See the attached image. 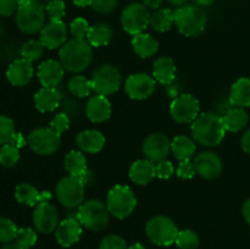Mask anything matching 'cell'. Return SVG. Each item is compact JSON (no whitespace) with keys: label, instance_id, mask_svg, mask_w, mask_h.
Returning <instances> with one entry per match:
<instances>
[{"label":"cell","instance_id":"obj_1","mask_svg":"<svg viewBox=\"0 0 250 249\" xmlns=\"http://www.w3.org/2000/svg\"><path fill=\"white\" fill-rule=\"evenodd\" d=\"M190 129L193 139L204 146L219 145L226 133L222 117L214 112L199 115L192 124Z\"/></svg>","mask_w":250,"mask_h":249},{"label":"cell","instance_id":"obj_2","mask_svg":"<svg viewBox=\"0 0 250 249\" xmlns=\"http://www.w3.org/2000/svg\"><path fill=\"white\" fill-rule=\"evenodd\" d=\"M60 62L68 72L84 71L93 60L92 45L85 39L73 38L66 42L60 49Z\"/></svg>","mask_w":250,"mask_h":249},{"label":"cell","instance_id":"obj_3","mask_svg":"<svg viewBox=\"0 0 250 249\" xmlns=\"http://www.w3.org/2000/svg\"><path fill=\"white\" fill-rule=\"evenodd\" d=\"M175 24L178 31L187 37H198L207 27V14L197 4H185L176 9Z\"/></svg>","mask_w":250,"mask_h":249},{"label":"cell","instance_id":"obj_4","mask_svg":"<svg viewBox=\"0 0 250 249\" xmlns=\"http://www.w3.org/2000/svg\"><path fill=\"white\" fill-rule=\"evenodd\" d=\"M45 7L38 1L20 0L16 11V24L20 31L33 34L42 31L45 26Z\"/></svg>","mask_w":250,"mask_h":249},{"label":"cell","instance_id":"obj_5","mask_svg":"<svg viewBox=\"0 0 250 249\" xmlns=\"http://www.w3.org/2000/svg\"><path fill=\"white\" fill-rule=\"evenodd\" d=\"M106 207L112 216L124 220L134 211L137 207V198L128 186L117 185L107 193Z\"/></svg>","mask_w":250,"mask_h":249},{"label":"cell","instance_id":"obj_6","mask_svg":"<svg viewBox=\"0 0 250 249\" xmlns=\"http://www.w3.org/2000/svg\"><path fill=\"white\" fill-rule=\"evenodd\" d=\"M110 212L106 204L98 199L83 202L78 208L77 220L82 226L92 231H102L109 224Z\"/></svg>","mask_w":250,"mask_h":249},{"label":"cell","instance_id":"obj_7","mask_svg":"<svg viewBox=\"0 0 250 249\" xmlns=\"http://www.w3.org/2000/svg\"><path fill=\"white\" fill-rule=\"evenodd\" d=\"M84 178L68 175L61 178L56 186L59 202L68 209L80 208L84 202Z\"/></svg>","mask_w":250,"mask_h":249},{"label":"cell","instance_id":"obj_8","mask_svg":"<svg viewBox=\"0 0 250 249\" xmlns=\"http://www.w3.org/2000/svg\"><path fill=\"white\" fill-rule=\"evenodd\" d=\"M175 222L167 216L158 215L151 217L146 226V233L151 243L160 247H167L175 243L178 234Z\"/></svg>","mask_w":250,"mask_h":249},{"label":"cell","instance_id":"obj_9","mask_svg":"<svg viewBox=\"0 0 250 249\" xmlns=\"http://www.w3.org/2000/svg\"><path fill=\"white\" fill-rule=\"evenodd\" d=\"M93 92L98 95H111L119 90L121 85V73L115 66L105 63L94 71L92 77Z\"/></svg>","mask_w":250,"mask_h":249},{"label":"cell","instance_id":"obj_10","mask_svg":"<svg viewBox=\"0 0 250 249\" xmlns=\"http://www.w3.org/2000/svg\"><path fill=\"white\" fill-rule=\"evenodd\" d=\"M121 24L127 33L137 36L146 31L150 24V14L144 4L132 2L122 11Z\"/></svg>","mask_w":250,"mask_h":249},{"label":"cell","instance_id":"obj_11","mask_svg":"<svg viewBox=\"0 0 250 249\" xmlns=\"http://www.w3.org/2000/svg\"><path fill=\"white\" fill-rule=\"evenodd\" d=\"M200 105L192 94H181L171 103L170 112L178 124H193L199 116Z\"/></svg>","mask_w":250,"mask_h":249},{"label":"cell","instance_id":"obj_12","mask_svg":"<svg viewBox=\"0 0 250 249\" xmlns=\"http://www.w3.org/2000/svg\"><path fill=\"white\" fill-rule=\"evenodd\" d=\"M60 134L55 133L50 127L37 128L28 136L29 148L39 155H51L60 148Z\"/></svg>","mask_w":250,"mask_h":249},{"label":"cell","instance_id":"obj_13","mask_svg":"<svg viewBox=\"0 0 250 249\" xmlns=\"http://www.w3.org/2000/svg\"><path fill=\"white\" fill-rule=\"evenodd\" d=\"M59 214L56 208L48 202L39 203L33 211V225L41 233L48 234L55 232L59 226Z\"/></svg>","mask_w":250,"mask_h":249},{"label":"cell","instance_id":"obj_14","mask_svg":"<svg viewBox=\"0 0 250 249\" xmlns=\"http://www.w3.org/2000/svg\"><path fill=\"white\" fill-rule=\"evenodd\" d=\"M155 78L146 73H136L131 75L126 80L125 89L129 98L136 100H143L151 97L155 92Z\"/></svg>","mask_w":250,"mask_h":249},{"label":"cell","instance_id":"obj_15","mask_svg":"<svg viewBox=\"0 0 250 249\" xmlns=\"http://www.w3.org/2000/svg\"><path fill=\"white\" fill-rule=\"evenodd\" d=\"M171 150V142L163 133H153L143 143V153L151 163L165 160Z\"/></svg>","mask_w":250,"mask_h":249},{"label":"cell","instance_id":"obj_16","mask_svg":"<svg viewBox=\"0 0 250 249\" xmlns=\"http://www.w3.org/2000/svg\"><path fill=\"white\" fill-rule=\"evenodd\" d=\"M193 164L195 172L205 180H214L222 171L221 159L212 151H203L198 154Z\"/></svg>","mask_w":250,"mask_h":249},{"label":"cell","instance_id":"obj_17","mask_svg":"<svg viewBox=\"0 0 250 249\" xmlns=\"http://www.w3.org/2000/svg\"><path fill=\"white\" fill-rule=\"evenodd\" d=\"M41 42L45 48L53 49L62 46L67 42V27L62 21H50L41 31Z\"/></svg>","mask_w":250,"mask_h":249},{"label":"cell","instance_id":"obj_18","mask_svg":"<svg viewBox=\"0 0 250 249\" xmlns=\"http://www.w3.org/2000/svg\"><path fill=\"white\" fill-rule=\"evenodd\" d=\"M81 236H82V225L77 219L72 217L62 220L55 229L56 241L63 248H70L77 243Z\"/></svg>","mask_w":250,"mask_h":249},{"label":"cell","instance_id":"obj_19","mask_svg":"<svg viewBox=\"0 0 250 249\" xmlns=\"http://www.w3.org/2000/svg\"><path fill=\"white\" fill-rule=\"evenodd\" d=\"M33 66L26 59H17L14 62L10 63L6 71V78L12 85L22 87L31 82L33 77Z\"/></svg>","mask_w":250,"mask_h":249},{"label":"cell","instance_id":"obj_20","mask_svg":"<svg viewBox=\"0 0 250 249\" xmlns=\"http://www.w3.org/2000/svg\"><path fill=\"white\" fill-rule=\"evenodd\" d=\"M88 119L94 124H102L111 116V104L106 97L103 95H94L89 98L85 107Z\"/></svg>","mask_w":250,"mask_h":249},{"label":"cell","instance_id":"obj_21","mask_svg":"<svg viewBox=\"0 0 250 249\" xmlns=\"http://www.w3.org/2000/svg\"><path fill=\"white\" fill-rule=\"evenodd\" d=\"M63 70L60 61L46 60L38 67V78L43 87H55L63 77Z\"/></svg>","mask_w":250,"mask_h":249},{"label":"cell","instance_id":"obj_22","mask_svg":"<svg viewBox=\"0 0 250 249\" xmlns=\"http://www.w3.org/2000/svg\"><path fill=\"white\" fill-rule=\"evenodd\" d=\"M15 198L17 202L22 203L28 207H36L39 203L48 202L50 200L51 194L49 192H38L37 188L28 183H22L19 185L15 189Z\"/></svg>","mask_w":250,"mask_h":249},{"label":"cell","instance_id":"obj_23","mask_svg":"<svg viewBox=\"0 0 250 249\" xmlns=\"http://www.w3.org/2000/svg\"><path fill=\"white\" fill-rule=\"evenodd\" d=\"M156 176V166L150 160H137L129 168V178L137 185H148Z\"/></svg>","mask_w":250,"mask_h":249},{"label":"cell","instance_id":"obj_24","mask_svg":"<svg viewBox=\"0 0 250 249\" xmlns=\"http://www.w3.org/2000/svg\"><path fill=\"white\" fill-rule=\"evenodd\" d=\"M61 95L55 87H43L34 95V105L41 112L54 111L60 105Z\"/></svg>","mask_w":250,"mask_h":249},{"label":"cell","instance_id":"obj_25","mask_svg":"<svg viewBox=\"0 0 250 249\" xmlns=\"http://www.w3.org/2000/svg\"><path fill=\"white\" fill-rule=\"evenodd\" d=\"M76 142H77L81 150L89 154H97L104 148L105 137L103 136L102 132L87 129V131H83L78 134Z\"/></svg>","mask_w":250,"mask_h":249},{"label":"cell","instance_id":"obj_26","mask_svg":"<svg viewBox=\"0 0 250 249\" xmlns=\"http://www.w3.org/2000/svg\"><path fill=\"white\" fill-rule=\"evenodd\" d=\"M153 76L161 84H171L176 77V66L171 58L161 56L153 65Z\"/></svg>","mask_w":250,"mask_h":249},{"label":"cell","instance_id":"obj_27","mask_svg":"<svg viewBox=\"0 0 250 249\" xmlns=\"http://www.w3.org/2000/svg\"><path fill=\"white\" fill-rule=\"evenodd\" d=\"M229 103L236 107L250 106V78H239L229 92Z\"/></svg>","mask_w":250,"mask_h":249},{"label":"cell","instance_id":"obj_28","mask_svg":"<svg viewBox=\"0 0 250 249\" xmlns=\"http://www.w3.org/2000/svg\"><path fill=\"white\" fill-rule=\"evenodd\" d=\"M132 46H133V50L136 51L137 55H139L141 58H150L158 51L159 43L150 34L141 33L133 36Z\"/></svg>","mask_w":250,"mask_h":249},{"label":"cell","instance_id":"obj_29","mask_svg":"<svg viewBox=\"0 0 250 249\" xmlns=\"http://www.w3.org/2000/svg\"><path fill=\"white\" fill-rule=\"evenodd\" d=\"M222 121H224L226 131L238 132L247 126L249 117L242 107H233L224 115Z\"/></svg>","mask_w":250,"mask_h":249},{"label":"cell","instance_id":"obj_30","mask_svg":"<svg viewBox=\"0 0 250 249\" xmlns=\"http://www.w3.org/2000/svg\"><path fill=\"white\" fill-rule=\"evenodd\" d=\"M63 166L65 170L72 176L82 177L87 173V159L81 151L71 150L70 153H67L63 160Z\"/></svg>","mask_w":250,"mask_h":249},{"label":"cell","instance_id":"obj_31","mask_svg":"<svg viewBox=\"0 0 250 249\" xmlns=\"http://www.w3.org/2000/svg\"><path fill=\"white\" fill-rule=\"evenodd\" d=\"M112 39V29L106 23H97L92 26L88 32L87 41L92 46L99 48L105 46L110 43Z\"/></svg>","mask_w":250,"mask_h":249},{"label":"cell","instance_id":"obj_32","mask_svg":"<svg viewBox=\"0 0 250 249\" xmlns=\"http://www.w3.org/2000/svg\"><path fill=\"white\" fill-rule=\"evenodd\" d=\"M171 150L178 160H189L195 153L194 141L187 136L175 137L171 142Z\"/></svg>","mask_w":250,"mask_h":249},{"label":"cell","instance_id":"obj_33","mask_svg":"<svg viewBox=\"0 0 250 249\" xmlns=\"http://www.w3.org/2000/svg\"><path fill=\"white\" fill-rule=\"evenodd\" d=\"M175 23V12L171 9H159L150 16V26L154 31L167 32Z\"/></svg>","mask_w":250,"mask_h":249},{"label":"cell","instance_id":"obj_34","mask_svg":"<svg viewBox=\"0 0 250 249\" xmlns=\"http://www.w3.org/2000/svg\"><path fill=\"white\" fill-rule=\"evenodd\" d=\"M68 90L72 95L78 98H85L88 95H90V93L93 92L92 87V81L87 80L84 76H73L70 81H68Z\"/></svg>","mask_w":250,"mask_h":249},{"label":"cell","instance_id":"obj_35","mask_svg":"<svg viewBox=\"0 0 250 249\" xmlns=\"http://www.w3.org/2000/svg\"><path fill=\"white\" fill-rule=\"evenodd\" d=\"M44 48L45 46L41 41H28L21 46V56L29 62H33L43 56Z\"/></svg>","mask_w":250,"mask_h":249},{"label":"cell","instance_id":"obj_36","mask_svg":"<svg viewBox=\"0 0 250 249\" xmlns=\"http://www.w3.org/2000/svg\"><path fill=\"white\" fill-rule=\"evenodd\" d=\"M175 243L180 249H197L199 246V237L192 229H183L178 232Z\"/></svg>","mask_w":250,"mask_h":249},{"label":"cell","instance_id":"obj_37","mask_svg":"<svg viewBox=\"0 0 250 249\" xmlns=\"http://www.w3.org/2000/svg\"><path fill=\"white\" fill-rule=\"evenodd\" d=\"M20 160L19 148L12 144H4L0 148V165L5 167H12Z\"/></svg>","mask_w":250,"mask_h":249},{"label":"cell","instance_id":"obj_38","mask_svg":"<svg viewBox=\"0 0 250 249\" xmlns=\"http://www.w3.org/2000/svg\"><path fill=\"white\" fill-rule=\"evenodd\" d=\"M16 136L15 124L10 117L0 115V144H10Z\"/></svg>","mask_w":250,"mask_h":249},{"label":"cell","instance_id":"obj_39","mask_svg":"<svg viewBox=\"0 0 250 249\" xmlns=\"http://www.w3.org/2000/svg\"><path fill=\"white\" fill-rule=\"evenodd\" d=\"M17 232H19V228L12 220L7 217H0V242L1 243H10L15 241Z\"/></svg>","mask_w":250,"mask_h":249},{"label":"cell","instance_id":"obj_40","mask_svg":"<svg viewBox=\"0 0 250 249\" xmlns=\"http://www.w3.org/2000/svg\"><path fill=\"white\" fill-rule=\"evenodd\" d=\"M37 242V233L34 229L29 228V227H23V228H19V232L15 238V243L20 247L21 249H29L36 244Z\"/></svg>","mask_w":250,"mask_h":249},{"label":"cell","instance_id":"obj_41","mask_svg":"<svg viewBox=\"0 0 250 249\" xmlns=\"http://www.w3.org/2000/svg\"><path fill=\"white\" fill-rule=\"evenodd\" d=\"M50 21H62L65 16V2L62 0H51L45 7Z\"/></svg>","mask_w":250,"mask_h":249},{"label":"cell","instance_id":"obj_42","mask_svg":"<svg viewBox=\"0 0 250 249\" xmlns=\"http://www.w3.org/2000/svg\"><path fill=\"white\" fill-rule=\"evenodd\" d=\"M89 24H88L87 20L82 19V17H77L73 20L70 24V32L75 38L78 39H85L89 32Z\"/></svg>","mask_w":250,"mask_h":249},{"label":"cell","instance_id":"obj_43","mask_svg":"<svg viewBox=\"0 0 250 249\" xmlns=\"http://www.w3.org/2000/svg\"><path fill=\"white\" fill-rule=\"evenodd\" d=\"M99 249H128L126 241L117 234H109L100 242Z\"/></svg>","mask_w":250,"mask_h":249},{"label":"cell","instance_id":"obj_44","mask_svg":"<svg viewBox=\"0 0 250 249\" xmlns=\"http://www.w3.org/2000/svg\"><path fill=\"white\" fill-rule=\"evenodd\" d=\"M119 0H89V6L99 14H110L116 9Z\"/></svg>","mask_w":250,"mask_h":249},{"label":"cell","instance_id":"obj_45","mask_svg":"<svg viewBox=\"0 0 250 249\" xmlns=\"http://www.w3.org/2000/svg\"><path fill=\"white\" fill-rule=\"evenodd\" d=\"M68 127H70V119H68L66 114L55 115L50 122V128L58 134H61L65 131H67Z\"/></svg>","mask_w":250,"mask_h":249},{"label":"cell","instance_id":"obj_46","mask_svg":"<svg viewBox=\"0 0 250 249\" xmlns=\"http://www.w3.org/2000/svg\"><path fill=\"white\" fill-rule=\"evenodd\" d=\"M195 173L197 172H195L194 164L190 160L181 161L177 170H176V175L180 178H182V180H189V178H192Z\"/></svg>","mask_w":250,"mask_h":249},{"label":"cell","instance_id":"obj_47","mask_svg":"<svg viewBox=\"0 0 250 249\" xmlns=\"http://www.w3.org/2000/svg\"><path fill=\"white\" fill-rule=\"evenodd\" d=\"M175 172V168L171 161L168 160H163L160 163H158L156 165V176L161 180H167Z\"/></svg>","mask_w":250,"mask_h":249},{"label":"cell","instance_id":"obj_48","mask_svg":"<svg viewBox=\"0 0 250 249\" xmlns=\"http://www.w3.org/2000/svg\"><path fill=\"white\" fill-rule=\"evenodd\" d=\"M20 0H0V16H11L16 14Z\"/></svg>","mask_w":250,"mask_h":249},{"label":"cell","instance_id":"obj_49","mask_svg":"<svg viewBox=\"0 0 250 249\" xmlns=\"http://www.w3.org/2000/svg\"><path fill=\"white\" fill-rule=\"evenodd\" d=\"M241 144H242V149H243L247 154H250V129H248V131L243 134Z\"/></svg>","mask_w":250,"mask_h":249},{"label":"cell","instance_id":"obj_50","mask_svg":"<svg viewBox=\"0 0 250 249\" xmlns=\"http://www.w3.org/2000/svg\"><path fill=\"white\" fill-rule=\"evenodd\" d=\"M242 212H243V216L246 219V221L250 225V199L246 200V203L243 204V208H242Z\"/></svg>","mask_w":250,"mask_h":249},{"label":"cell","instance_id":"obj_51","mask_svg":"<svg viewBox=\"0 0 250 249\" xmlns=\"http://www.w3.org/2000/svg\"><path fill=\"white\" fill-rule=\"evenodd\" d=\"M143 2L146 7H150V9H158V7L163 4V0H143Z\"/></svg>","mask_w":250,"mask_h":249},{"label":"cell","instance_id":"obj_52","mask_svg":"<svg viewBox=\"0 0 250 249\" xmlns=\"http://www.w3.org/2000/svg\"><path fill=\"white\" fill-rule=\"evenodd\" d=\"M10 144H12V145L17 146V148H21L22 145H24V139H23V137H22V134L16 133V136H15L14 141H12Z\"/></svg>","mask_w":250,"mask_h":249},{"label":"cell","instance_id":"obj_53","mask_svg":"<svg viewBox=\"0 0 250 249\" xmlns=\"http://www.w3.org/2000/svg\"><path fill=\"white\" fill-rule=\"evenodd\" d=\"M193 1L197 5H199V6H210V5L214 4L216 0H193Z\"/></svg>","mask_w":250,"mask_h":249},{"label":"cell","instance_id":"obj_54","mask_svg":"<svg viewBox=\"0 0 250 249\" xmlns=\"http://www.w3.org/2000/svg\"><path fill=\"white\" fill-rule=\"evenodd\" d=\"M73 2H75V5H77L80 7H84L89 5V0H73Z\"/></svg>","mask_w":250,"mask_h":249},{"label":"cell","instance_id":"obj_55","mask_svg":"<svg viewBox=\"0 0 250 249\" xmlns=\"http://www.w3.org/2000/svg\"><path fill=\"white\" fill-rule=\"evenodd\" d=\"M167 1L170 2V4L175 5V6H182V5H185L188 0H167Z\"/></svg>","mask_w":250,"mask_h":249},{"label":"cell","instance_id":"obj_56","mask_svg":"<svg viewBox=\"0 0 250 249\" xmlns=\"http://www.w3.org/2000/svg\"><path fill=\"white\" fill-rule=\"evenodd\" d=\"M0 249H21L16 243H6L4 247H1Z\"/></svg>","mask_w":250,"mask_h":249},{"label":"cell","instance_id":"obj_57","mask_svg":"<svg viewBox=\"0 0 250 249\" xmlns=\"http://www.w3.org/2000/svg\"><path fill=\"white\" fill-rule=\"evenodd\" d=\"M128 249H146V248H144L141 243H134L132 244V246H129Z\"/></svg>","mask_w":250,"mask_h":249},{"label":"cell","instance_id":"obj_58","mask_svg":"<svg viewBox=\"0 0 250 249\" xmlns=\"http://www.w3.org/2000/svg\"><path fill=\"white\" fill-rule=\"evenodd\" d=\"M31 1H38V0H31Z\"/></svg>","mask_w":250,"mask_h":249}]
</instances>
